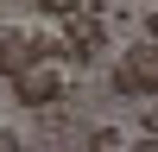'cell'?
Wrapping results in <instances>:
<instances>
[{"mask_svg":"<svg viewBox=\"0 0 158 152\" xmlns=\"http://www.w3.org/2000/svg\"><path fill=\"white\" fill-rule=\"evenodd\" d=\"M108 82H114V95H139V101H146V95H158V44H152V38L127 44Z\"/></svg>","mask_w":158,"mask_h":152,"instance_id":"cell-1","label":"cell"},{"mask_svg":"<svg viewBox=\"0 0 158 152\" xmlns=\"http://www.w3.org/2000/svg\"><path fill=\"white\" fill-rule=\"evenodd\" d=\"M13 95H19L25 108H57V101H63V76H57V63H25V70L13 76Z\"/></svg>","mask_w":158,"mask_h":152,"instance_id":"cell-2","label":"cell"},{"mask_svg":"<svg viewBox=\"0 0 158 152\" xmlns=\"http://www.w3.org/2000/svg\"><path fill=\"white\" fill-rule=\"evenodd\" d=\"M63 44H70V57H95V51L108 44V25H101V19H89V6H82V13H70Z\"/></svg>","mask_w":158,"mask_h":152,"instance_id":"cell-3","label":"cell"},{"mask_svg":"<svg viewBox=\"0 0 158 152\" xmlns=\"http://www.w3.org/2000/svg\"><path fill=\"white\" fill-rule=\"evenodd\" d=\"M25 63H32V32H19V25H0V76H19Z\"/></svg>","mask_w":158,"mask_h":152,"instance_id":"cell-4","label":"cell"},{"mask_svg":"<svg viewBox=\"0 0 158 152\" xmlns=\"http://www.w3.org/2000/svg\"><path fill=\"white\" fill-rule=\"evenodd\" d=\"M57 57H70V44L57 32H32V63H57Z\"/></svg>","mask_w":158,"mask_h":152,"instance_id":"cell-5","label":"cell"},{"mask_svg":"<svg viewBox=\"0 0 158 152\" xmlns=\"http://www.w3.org/2000/svg\"><path fill=\"white\" fill-rule=\"evenodd\" d=\"M32 6H38V13H57V19H70V13H82L89 0H32Z\"/></svg>","mask_w":158,"mask_h":152,"instance_id":"cell-6","label":"cell"},{"mask_svg":"<svg viewBox=\"0 0 158 152\" xmlns=\"http://www.w3.org/2000/svg\"><path fill=\"white\" fill-rule=\"evenodd\" d=\"M0 152H25V146H19V133H13V127H0Z\"/></svg>","mask_w":158,"mask_h":152,"instance_id":"cell-7","label":"cell"},{"mask_svg":"<svg viewBox=\"0 0 158 152\" xmlns=\"http://www.w3.org/2000/svg\"><path fill=\"white\" fill-rule=\"evenodd\" d=\"M133 152H158V133H139V139H133Z\"/></svg>","mask_w":158,"mask_h":152,"instance_id":"cell-8","label":"cell"},{"mask_svg":"<svg viewBox=\"0 0 158 152\" xmlns=\"http://www.w3.org/2000/svg\"><path fill=\"white\" fill-rule=\"evenodd\" d=\"M139 127H146V133H158V101L146 108V120H139Z\"/></svg>","mask_w":158,"mask_h":152,"instance_id":"cell-9","label":"cell"},{"mask_svg":"<svg viewBox=\"0 0 158 152\" xmlns=\"http://www.w3.org/2000/svg\"><path fill=\"white\" fill-rule=\"evenodd\" d=\"M146 38H152V44H158V6L146 13Z\"/></svg>","mask_w":158,"mask_h":152,"instance_id":"cell-10","label":"cell"}]
</instances>
